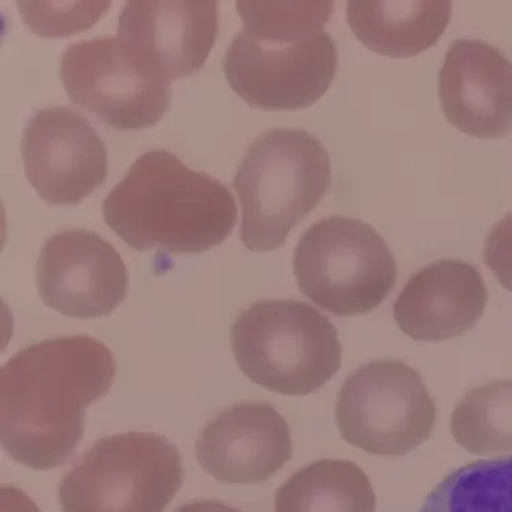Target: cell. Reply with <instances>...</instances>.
<instances>
[{"mask_svg":"<svg viewBox=\"0 0 512 512\" xmlns=\"http://www.w3.org/2000/svg\"><path fill=\"white\" fill-rule=\"evenodd\" d=\"M334 2H237L245 31L260 40L298 41L323 32Z\"/></svg>","mask_w":512,"mask_h":512,"instance_id":"cell-20","label":"cell"},{"mask_svg":"<svg viewBox=\"0 0 512 512\" xmlns=\"http://www.w3.org/2000/svg\"><path fill=\"white\" fill-rule=\"evenodd\" d=\"M59 74L71 102L115 129L156 126L170 108V85L144 76L115 37L73 44Z\"/></svg>","mask_w":512,"mask_h":512,"instance_id":"cell-10","label":"cell"},{"mask_svg":"<svg viewBox=\"0 0 512 512\" xmlns=\"http://www.w3.org/2000/svg\"><path fill=\"white\" fill-rule=\"evenodd\" d=\"M41 301L67 317L110 315L129 291V272L114 246L84 229L51 235L36 267Z\"/></svg>","mask_w":512,"mask_h":512,"instance_id":"cell-12","label":"cell"},{"mask_svg":"<svg viewBox=\"0 0 512 512\" xmlns=\"http://www.w3.org/2000/svg\"><path fill=\"white\" fill-rule=\"evenodd\" d=\"M455 442L472 454L512 452V380L474 388L452 411Z\"/></svg>","mask_w":512,"mask_h":512,"instance_id":"cell-19","label":"cell"},{"mask_svg":"<svg viewBox=\"0 0 512 512\" xmlns=\"http://www.w3.org/2000/svg\"><path fill=\"white\" fill-rule=\"evenodd\" d=\"M185 478L181 452L164 436L103 437L59 484L63 512H164Z\"/></svg>","mask_w":512,"mask_h":512,"instance_id":"cell-5","label":"cell"},{"mask_svg":"<svg viewBox=\"0 0 512 512\" xmlns=\"http://www.w3.org/2000/svg\"><path fill=\"white\" fill-rule=\"evenodd\" d=\"M2 512H41L35 502L20 488L13 485L2 487Z\"/></svg>","mask_w":512,"mask_h":512,"instance_id":"cell-23","label":"cell"},{"mask_svg":"<svg viewBox=\"0 0 512 512\" xmlns=\"http://www.w3.org/2000/svg\"><path fill=\"white\" fill-rule=\"evenodd\" d=\"M218 33L215 0H132L117 39L144 76L170 85L203 69Z\"/></svg>","mask_w":512,"mask_h":512,"instance_id":"cell-9","label":"cell"},{"mask_svg":"<svg viewBox=\"0 0 512 512\" xmlns=\"http://www.w3.org/2000/svg\"><path fill=\"white\" fill-rule=\"evenodd\" d=\"M275 512H376L375 489L354 462L321 459L276 491Z\"/></svg>","mask_w":512,"mask_h":512,"instance_id":"cell-17","label":"cell"},{"mask_svg":"<svg viewBox=\"0 0 512 512\" xmlns=\"http://www.w3.org/2000/svg\"><path fill=\"white\" fill-rule=\"evenodd\" d=\"M196 455L204 472L223 484H263L293 455L289 424L269 403H238L204 426Z\"/></svg>","mask_w":512,"mask_h":512,"instance_id":"cell-13","label":"cell"},{"mask_svg":"<svg viewBox=\"0 0 512 512\" xmlns=\"http://www.w3.org/2000/svg\"><path fill=\"white\" fill-rule=\"evenodd\" d=\"M114 354L89 335L43 340L0 372V432L14 461L35 470L63 465L85 433V410L111 390Z\"/></svg>","mask_w":512,"mask_h":512,"instance_id":"cell-1","label":"cell"},{"mask_svg":"<svg viewBox=\"0 0 512 512\" xmlns=\"http://www.w3.org/2000/svg\"><path fill=\"white\" fill-rule=\"evenodd\" d=\"M24 24L41 37H67L95 25L111 2H17Z\"/></svg>","mask_w":512,"mask_h":512,"instance_id":"cell-21","label":"cell"},{"mask_svg":"<svg viewBox=\"0 0 512 512\" xmlns=\"http://www.w3.org/2000/svg\"><path fill=\"white\" fill-rule=\"evenodd\" d=\"M481 272L459 260H442L411 276L394 305L403 334L442 342L472 330L488 304Z\"/></svg>","mask_w":512,"mask_h":512,"instance_id":"cell-15","label":"cell"},{"mask_svg":"<svg viewBox=\"0 0 512 512\" xmlns=\"http://www.w3.org/2000/svg\"><path fill=\"white\" fill-rule=\"evenodd\" d=\"M233 186L242 205V244L272 252L323 201L331 186L330 156L305 130H268L246 151Z\"/></svg>","mask_w":512,"mask_h":512,"instance_id":"cell-3","label":"cell"},{"mask_svg":"<svg viewBox=\"0 0 512 512\" xmlns=\"http://www.w3.org/2000/svg\"><path fill=\"white\" fill-rule=\"evenodd\" d=\"M484 261L497 282L512 293V212L489 231L485 239Z\"/></svg>","mask_w":512,"mask_h":512,"instance_id":"cell-22","label":"cell"},{"mask_svg":"<svg viewBox=\"0 0 512 512\" xmlns=\"http://www.w3.org/2000/svg\"><path fill=\"white\" fill-rule=\"evenodd\" d=\"M26 178L52 207H74L103 185L106 145L88 119L69 107L37 112L22 134Z\"/></svg>","mask_w":512,"mask_h":512,"instance_id":"cell-11","label":"cell"},{"mask_svg":"<svg viewBox=\"0 0 512 512\" xmlns=\"http://www.w3.org/2000/svg\"><path fill=\"white\" fill-rule=\"evenodd\" d=\"M451 9L448 0H351L347 21L369 50L391 58H410L435 46L450 24Z\"/></svg>","mask_w":512,"mask_h":512,"instance_id":"cell-16","label":"cell"},{"mask_svg":"<svg viewBox=\"0 0 512 512\" xmlns=\"http://www.w3.org/2000/svg\"><path fill=\"white\" fill-rule=\"evenodd\" d=\"M230 336L242 373L276 394H313L342 365L334 324L305 302H256L237 317Z\"/></svg>","mask_w":512,"mask_h":512,"instance_id":"cell-4","label":"cell"},{"mask_svg":"<svg viewBox=\"0 0 512 512\" xmlns=\"http://www.w3.org/2000/svg\"><path fill=\"white\" fill-rule=\"evenodd\" d=\"M439 95L447 121L467 136L493 140L512 133V63L491 44L454 41Z\"/></svg>","mask_w":512,"mask_h":512,"instance_id":"cell-14","label":"cell"},{"mask_svg":"<svg viewBox=\"0 0 512 512\" xmlns=\"http://www.w3.org/2000/svg\"><path fill=\"white\" fill-rule=\"evenodd\" d=\"M233 91L265 111L308 108L330 89L338 50L327 32L298 41L256 39L242 29L223 61Z\"/></svg>","mask_w":512,"mask_h":512,"instance_id":"cell-8","label":"cell"},{"mask_svg":"<svg viewBox=\"0 0 512 512\" xmlns=\"http://www.w3.org/2000/svg\"><path fill=\"white\" fill-rule=\"evenodd\" d=\"M233 193L173 153L140 156L103 201L104 222L136 250L197 254L222 245L237 224Z\"/></svg>","mask_w":512,"mask_h":512,"instance_id":"cell-2","label":"cell"},{"mask_svg":"<svg viewBox=\"0 0 512 512\" xmlns=\"http://www.w3.org/2000/svg\"><path fill=\"white\" fill-rule=\"evenodd\" d=\"M293 267L302 294L343 317L375 310L398 272L386 239L371 224L346 216L312 224L294 250Z\"/></svg>","mask_w":512,"mask_h":512,"instance_id":"cell-6","label":"cell"},{"mask_svg":"<svg viewBox=\"0 0 512 512\" xmlns=\"http://www.w3.org/2000/svg\"><path fill=\"white\" fill-rule=\"evenodd\" d=\"M177 512H241L237 508L229 506V504L219 502V500H200L183 504Z\"/></svg>","mask_w":512,"mask_h":512,"instance_id":"cell-24","label":"cell"},{"mask_svg":"<svg viewBox=\"0 0 512 512\" xmlns=\"http://www.w3.org/2000/svg\"><path fill=\"white\" fill-rule=\"evenodd\" d=\"M437 409L420 372L405 362H369L351 373L336 401L340 435L368 454L399 457L431 437Z\"/></svg>","mask_w":512,"mask_h":512,"instance_id":"cell-7","label":"cell"},{"mask_svg":"<svg viewBox=\"0 0 512 512\" xmlns=\"http://www.w3.org/2000/svg\"><path fill=\"white\" fill-rule=\"evenodd\" d=\"M420 512H512V457L452 470L426 496Z\"/></svg>","mask_w":512,"mask_h":512,"instance_id":"cell-18","label":"cell"}]
</instances>
